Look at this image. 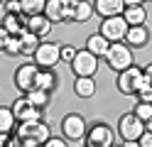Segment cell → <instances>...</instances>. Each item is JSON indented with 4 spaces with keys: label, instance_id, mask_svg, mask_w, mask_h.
<instances>
[{
    "label": "cell",
    "instance_id": "7402d4cb",
    "mask_svg": "<svg viewBox=\"0 0 152 147\" xmlns=\"http://www.w3.org/2000/svg\"><path fill=\"white\" fill-rule=\"evenodd\" d=\"M27 25V17L25 15H5V20H3V27L7 29V34H20V32H25V27Z\"/></svg>",
    "mask_w": 152,
    "mask_h": 147
},
{
    "label": "cell",
    "instance_id": "ab89813d",
    "mask_svg": "<svg viewBox=\"0 0 152 147\" xmlns=\"http://www.w3.org/2000/svg\"><path fill=\"white\" fill-rule=\"evenodd\" d=\"M64 3H66V5H76V3H79V0H64Z\"/></svg>",
    "mask_w": 152,
    "mask_h": 147
},
{
    "label": "cell",
    "instance_id": "b9f144b4",
    "mask_svg": "<svg viewBox=\"0 0 152 147\" xmlns=\"http://www.w3.org/2000/svg\"><path fill=\"white\" fill-rule=\"evenodd\" d=\"M145 3H152V0H145Z\"/></svg>",
    "mask_w": 152,
    "mask_h": 147
},
{
    "label": "cell",
    "instance_id": "ac0fdd59",
    "mask_svg": "<svg viewBox=\"0 0 152 147\" xmlns=\"http://www.w3.org/2000/svg\"><path fill=\"white\" fill-rule=\"evenodd\" d=\"M123 20H125L130 27H135V25H145V20H147V10L142 7V5L125 7V10H123Z\"/></svg>",
    "mask_w": 152,
    "mask_h": 147
},
{
    "label": "cell",
    "instance_id": "d6986e66",
    "mask_svg": "<svg viewBox=\"0 0 152 147\" xmlns=\"http://www.w3.org/2000/svg\"><path fill=\"white\" fill-rule=\"evenodd\" d=\"M20 37V54H27V56H32L34 52H37V47H39V37L37 34H32V32H20L17 34Z\"/></svg>",
    "mask_w": 152,
    "mask_h": 147
},
{
    "label": "cell",
    "instance_id": "ba28073f",
    "mask_svg": "<svg viewBox=\"0 0 152 147\" xmlns=\"http://www.w3.org/2000/svg\"><path fill=\"white\" fill-rule=\"evenodd\" d=\"M118 132L123 135V140H140V135L145 132V123L135 113H125L118 120Z\"/></svg>",
    "mask_w": 152,
    "mask_h": 147
},
{
    "label": "cell",
    "instance_id": "f546056e",
    "mask_svg": "<svg viewBox=\"0 0 152 147\" xmlns=\"http://www.w3.org/2000/svg\"><path fill=\"white\" fill-rule=\"evenodd\" d=\"M59 56H61V61H69V64H71V59L76 56V49L66 44V47H61V49H59Z\"/></svg>",
    "mask_w": 152,
    "mask_h": 147
},
{
    "label": "cell",
    "instance_id": "8fae6325",
    "mask_svg": "<svg viewBox=\"0 0 152 147\" xmlns=\"http://www.w3.org/2000/svg\"><path fill=\"white\" fill-rule=\"evenodd\" d=\"M37 71H39V66H37V64H22V66L15 71V86L20 88L22 93H30L32 88H34Z\"/></svg>",
    "mask_w": 152,
    "mask_h": 147
},
{
    "label": "cell",
    "instance_id": "8d00e7d4",
    "mask_svg": "<svg viewBox=\"0 0 152 147\" xmlns=\"http://www.w3.org/2000/svg\"><path fill=\"white\" fill-rule=\"evenodd\" d=\"M123 3H125V7H132V5H142L145 0H123Z\"/></svg>",
    "mask_w": 152,
    "mask_h": 147
},
{
    "label": "cell",
    "instance_id": "8992f818",
    "mask_svg": "<svg viewBox=\"0 0 152 147\" xmlns=\"http://www.w3.org/2000/svg\"><path fill=\"white\" fill-rule=\"evenodd\" d=\"M61 132H64L66 140L79 142V140H83V137H86L88 127H86V120H83L79 113H69V115L61 120Z\"/></svg>",
    "mask_w": 152,
    "mask_h": 147
},
{
    "label": "cell",
    "instance_id": "74e56055",
    "mask_svg": "<svg viewBox=\"0 0 152 147\" xmlns=\"http://www.w3.org/2000/svg\"><path fill=\"white\" fill-rule=\"evenodd\" d=\"M123 147H140V142H137V140H125Z\"/></svg>",
    "mask_w": 152,
    "mask_h": 147
},
{
    "label": "cell",
    "instance_id": "5b68a950",
    "mask_svg": "<svg viewBox=\"0 0 152 147\" xmlns=\"http://www.w3.org/2000/svg\"><path fill=\"white\" fill-rule=\"evenodd\" d=\"M59 44H54V42H39V47H37V52L32 54L34 59V64L39 66V69H52L61 61V56H59Z\"/></svg>",
    "mask_w": 152,
    "mask_h": 147
},
{
    "label": "cell",
    "instance_id": "52a82bcc",
    "mask_svg": "<svg viewBox=\"0 0 152 147\" xmlns=\"http://www.w3.org/2000/svg\"><path fill=\"white\" fill-rule=\"evenodd\" d=\"M71 69H74L76 76H93L98 71V56H93L88 49H81L71 59Z\"/></svg>",
    "mask_w": 152,
    "mask_h": 147
},
{
    "label": "cell",
    "instance_id": "2e32d148",
    "mask_svg": "<svg viewBox=\"0 0 152 147\" xmlns=\"http://www.w3.org/2000/svg\"><path fill=\"white\" fill-rule=\"evenodd\" d=\"M108 47H110V42H108L101 32H98V34H91V37L86 39V49H88L93 56H98V59L108 54Z\"/></svg>",
    "mask_w": 152,
    "mask_h": 147
},
{
    "label": "cell",
    "instance_id": "6da1fadb",
    "mask_svg": "<svg viewBox=\"0 0 152 147\" xmlns=\"http://www.w3.org/2000/svg\"><path fill=\"white\" fill-rule=\"evenodd\" d=\"M108 61V66L113 69V71H125L128 66H132V52H130V47L128 44H123V42H113L108 47V54L103 56Z\"/></svg>",
    "mask_w": 152,
    "mask_h": 147
},
{
    "label": "cell",
    "instance_id": "d590c367",
    "mask_svg": "<svg viewBox=\"0 0 152 147\" xmlns=\"http://www.w3.org/2000/svg\"><path fill=\"white\" fill-rule=\"evenodd\" d=\"M17 147H42L39 142H34V140H20V145Z\"/></svg>",
    "mask_w": 152,
    "mask_h": 147
},
{
    "label": "cell",
    "instance_id": "cb8c5ba5",
    "mask_svg": "<svg viewBox=\"0 0 152 147\" xmlns=\"http://www.w3.org/2000/svg\"><path fill=\"white\" fill-rule=\"evenodd\" d=\"M15 123H17V118L12 113V108H0V132L10 135L12 127H15Z\"/></svg>",
    "mask_w": 152,
    "mask_h": 147
},
{
    "label": "cell",
    "instance_id": "ee69618b",
    "mask_svg": "<svg viewBox=\"0 0 152 147\" xmlns=\"http://www.w3.org/2000/svg\"><path fill=\"white\" fill-rule=\"evenodd\" d=\"M86 147H88V145H86Z\"/></svg>",
    "mask_w": 152,
    "mask_h": 147
},
{
    "label": "cell",
    "instance_id": "30bf717a",
    "mask_svg": "<svg viewBox=\"0 0 152 147\" xmlns=\"http://www.w3.org/2000/svg\"><path fill=\"white\" fill-rule=\"evenodd\" d=\"M12 113H15V118H17V123L42 120V110H39V108H34L30 101H27V96L15 98V103H12Z\"/></svg>",
    "mask_w": 152,
    "mask_h": 147
},
{
    "label": "cell",
    "instance_id": "4dcf8cb0",
    "mask_svg": "<svg viewBox=\"0 0 152 147\" xmlns=\"http://www.w3.org/2000/svg\"><path fill=\"white\" fill-rule=\"evenodd\" d=\"M17 145H20V140H15L12 135L0 132V147H17Z\"/></svg>",
    "mask_w": 152,
    "mask_h": 147
},
{
    "label": "cell",
    "instance_id": "7c38bea8",
    "mask_svg": "<svg viewBox=\"0 0 152 147\" xmlns=\"http://www.w3.org/2000/svg\"><path fill=\"white\" fill-rule=\"evenodd\" d=\"M66 5L64 0H47L44 3V17L49 20V22H66Z\"/></svg>",
    "mask_w": 152,
    "mask_h": 147
},
{
    "label": "cell",
    "instance_id": "1f68e13d",
    "mask_svg": "<svg viewBox=\"0 0 152 147\" xmlns=\"http://www.w3.org/2000/svg\"><path fill=\"white\" fill-rule=\"evenodd\" d=\"M42 147H69V145H66V140H64V137H49V140H47Z\"/></svg>",
    "mask_w": 152,
    "mask_h": 147
},
{
    "label": "cell",
    "instance_id": "f1b7e54d",
    "mask_svg": "<svg viewBox=\"0 0 152 147\" xmlns=\"http://www.w3.org/2000/svg\"><path fill=\"white\" fill-rule=\"evenodd\" d=\"M5 15H22V3L20 0H7L5 3Z\"/></svg>",
    "mask_w": 152,
    "mask_h": 147
},
{
    "label": "cell",
    "instance_id": "3957f363",
    "mask_svg": "<svg viewBox=\"0 0 152 147\" xmlns=\"http://www.w3.org/2000/svg\"><path fill=\"white\" fill-rule=\"evenodd\" d=\"M142 86H145V74H142V69H137V66H128L125 71L118 74V91H120V93L135 96Z\"/></svg>",
    "mask_w": 152,
    "mask_h": 147
},
{
    "label": "cell",
    "instance_id": "4316f807",
    "mask_svg": "<svg viewBox=\"0 0 152 147\" xmlns=\"http://www.w3.org/2000/svg\"><path fill=\"white\" fill-rule=\"evenodd\" d=\"M5 52L10 56L20 54V37H17V34H10V39H7V44H5Z\"/></svg>",
    "mask_w": 152,
    "mask_h": 147
},
{
    "label": "cell",
    "instance_id": "ffe728a7",
    "mask_svg": "<svg viewBox=\"0 0 152 147\" xmlns=\"http://www.w3.org/2000/svg\"><path fill=\"white\" fill-rule=\"evenodd\" d=\"M71 10H74L71 22H86V20H91V15H93V3L91 0H79Z\"/></svg>",
    "mask_w": 152,
    "mask_h": 147
},
{
    "label": "cell",
    "instance_id": "484cf974",
    "mask_svg": "<svg viewBox=\"0 0 152 147\" xmlns=\"http://www.w3.org/2000/svg\"><path fill=\"white\" fill-rule=\"evenodd\" d=\"M132 113H135L142 123H147L150 118H152V103H142V101H137V103H135V110H132Z\"/></svg>",
    "mask_w": 152,
    "mask_h": 147
},
{
    "label": "cell",
    "instance_id": "f35d334b",
    "mask_svg": "<svg viewBox=\"0 0 152 147\" xmlns=\"http://www.w3.org/2000/svg\"><path fill=\"white\" fill-rule=\"evenodd\" d=\"M145 130H147V132H152V118H150V120L145 123Z\"/></svg>",
    "mask_w": 152,
    "mask_h": 147
},
{
    "label": "cell",
    "instance_id": "d4e9b609",
    "mask_svg": "<svg viewBox=\"0 0 152 147\" xmlns=\"http://www.w3.org/2000/svg\"><path fill=\"white\" fill-rule=\"evenodd\" d=\"M22 3V15L32 17V15H44V3L47 0H20Z\"/></svg>",
    "mask_w": 152,
    "mask_h": 147
},
{
    "label": "cell",
    "instance_id": "4fadbf2b",
    "mask_svg": "<svg viewBox=\"0 0 152 147\" xmlns=\"http://www.w3.org/2000/svg\"><path fill=\"white\" fill-rule=\"evenodd\" d=\"M147 39H150V32H147V27H145V25L128 27L125 42H128V47H130V49H140V47H145V44H147Z\"/></svg>",
    "mask_w": 152,
    "mask_h": 147
},
{
    "label": "cell",
    "instance_id": "9a60e30c",
    "mask_svg": "<svg viewBox=\"0 0 152 147\" xmlns=\"http://www.w3.org/2000/svg\"><path fill=\"white\" fill-rule=\"evenodd\" d=\"M27 32H32V34H37L39 39H44L47 34L52 32V22L47 20L44 15H32V17H27Z\"/></svg>",
    "mask_w": 152,
    "mask_h": 147
},
{
    "label": "cell",
    "instance_id": "7a4b0ae2",
    "mask_svg": "<svg viewBox=\"0 0 152 147\" xmlns=\"http://www.w3.org/2000/svg\"><path fill=\"white\" fill-rule=\"evenodd\" d=\"M49 137H52V127L42 120H30V123L17 125V140H34V142L44 145Z\"/></svg>",
    "mask_w": 152,
    "mask_h": 147
},
{
    "label": "cell",
    "instance_id": "e575fe53",
    "mask_svg": "<svg viewBox=\"0 0 152 147\" xmlns=\"http://www.w3.org/2000/svg\"><path fill=\"white\" fill-rule=\"evenodd\" d=\"M142 74H145V83L152 86V64H147L145 69H142Z\"/></svg>",
    "mask_w": 152,
    "mask_h": 147
},
{
    "label": "cell",
    "instance_id": "e0dca14e",
    "mask_svg": "<svg viewBox=\"0 0 152 147\" xmlns=\"http://www.w3.org/2000/svg\"><path fill=\"white\" fill-rule=\"evenodd\" d=\"M74 93L79 98H91L93 93H96V81H93V76H76Z\"/></svg>",
    "mask_w": 152,
    "mask_h": 147
},
{
    "label": "cell",
    "instance_id": "5bb4252c",
    "mask_svg": "<svg viewBox=\"0 0 152 147\" xmlns=\"http://www.w3.org/2000/svg\"><path fill=\"white\" fill-rule=\"evenodd\" d=\"M98 15L103 17H118L123 15V10H125V3L123 0H96V5H93Z\"/></svg>",
    "mask_w": 152,
    "mask_h": 147
},
{
    "label": "cell",
    "instance_id": "603a6c76",
    "mask_svg": "<svg viewBox=\"0 0 152 147\" xmlns=\"http://www.w3.org/2000/svg\"><path fill=\"white\" fill-rule=\"evenodd\" d=\"M25 96H27V101H30L34 108H39V110H44V108L52 103L49 91H39V88H32V91H30V93H25Z\"/></svg>",
    "mask_w": 152,
    "mask_h": 147
},
{
    "label": "cell",
    "instance_id": "60d3db41",
    "mask_svg": "<svg viewBox=\"0 0 152 147\" xmlns=\"http://www.w3.org/2000/svg\"><path fill=\"white\" fill-rule=\"evenodd\" d=\"M110 147H120V145H115V142H113V145H110Z\"/></svg>",
    "mask_w": 152,
    "mask_h": 147
},
{
    "label": "cell",
    "instance_id": "7bdbcfd3",
    "mask_svg": "<svg viewBox=\"0 0 152 147\" xmlns=\"http://www.w3.org/2000/svg\"><path fill=\"white\" fill-rule=\"evenodd\" d=\"M0 3H3V0H0Z\"/></svg>",
    "mask_w": 152,
    "mask_h": 147
},
{
    "label": "cell",
    "instance_id": "9c48e42d",
    "mask_svg": "<svg viewBox=\"0 0 152 147\" xmlns=\"http://www.w3.org/2000/svg\"><path fill=\"white\" fill-rule=\"evenodd\" d=\"M113 142H115V132H113L106 123L93 125L86 132V145L88 147H110Z\"/></svg>",
    "mask_w": 152,
    "mask_h": 147
},
{
    "label": "cell",
    "instance_id": "44dd1931",
    "mask_svg": "<svg viewBox=\"0 0 152 147\" xmlns=\"http://www.w3.org/2000/svg\"><path fill=\"white\" fill-rule=\"evenodd\" d=\"M54 86H56V76L52 74V69H39V71H37V78H34V88L52 93Z\"/></svg>",
    "mask_w": 152,
    "mask_h": 147
},
{
    "label": "cell",
    "instance_id": "83f0119b",
    "mask_svg": "<svg viewBox=\"0 0 152 147\" xmlns=\"http://www.w3.org/2000/svg\"><path fill=\"white\" fill-rule=\"evenodd\" d=\"M135 98H137V101H142V103H152V86L145 83V86L135 93Z\"/></svg>",
    "mask_w": 152,
    "mask_h": 147
},
{
    "label": "cell",
    "instance_id": "277c9868",
    "mask_svg": "<svg viewBox=\"0 0 152 147\" xmlns=\"http://www.w3.org/2000/svg\"><path fill=\"white\" fill-rule=\"evenodd\" d=\"M128 27H130V25L123 20V15H118V17H103V22H101V29H98V32H101V34L113 44V42H123V39H125Z\"/></svg>",
    "mask_w": 152,
    "mask_h": 147
},
{
    "label": "cell",
    "instance_id": "d6a6232c",
    "mask_svg": "<svg viewBox=\"0 0 152 147\" xmlns=\"http://www.w3.org/2000/svg\"><path fill=\"white\" fill-rule=\"evenodd\" d=\"M137 142H140V147H152V132L145 130V132L140 135V140H137Z\"/></svg>",
    "mask_w": 152,
    "mask_h": 147
},
{
    "label": "cell",
    "instance_id": "836d02e7",
    "mask_svg": "<svg viewBox=\"0 0 152 147\" xmlns=\"http://www.w3.org/2000/svg\"><path fill=\"white\" fill-rule=\"evenodd\" d=\"M7 39H10V34H7V29L0 25V52H5V44H7Z\"/></svg>",
    "mask_w": 152,
    "mask_h": 147
}]
</instances>
